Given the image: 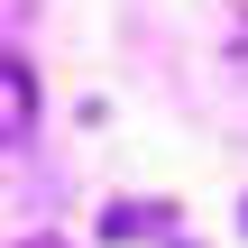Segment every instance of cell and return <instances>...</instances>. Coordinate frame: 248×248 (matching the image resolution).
<instances>
[{
	"instance_id": "6da1fadb",
	"label": "cell",
	"mask_w": 248,
	"mask_h": 248,
	"mask_svg": "<svg viewBox=\"0 0 248 248\" xmlns=\"http://www.w3.org/2000/svg\"><path fill=\"white\" fill-rule=\"evenodd\" d=\"M0 129L37 138V74H28V55H0Z\"/></svg>"
},
{
	"instance_id": "7a4b0ae2",
	"label": "cell",
	"mask_w": 248,
	"mask_h": 248,
	"mask_svg": "<svg viewBox=\"0 0 248 248\" xmlns=\"http://www.w3.org/2000/svg\"><path fill=\"white\" fill-rule=\"evenodd\" d=\"M101 239H110V248L175 239V212H166V202H110V212H101Z\"/></svg>"
},
{
	"instance_id": "3957f363",
	"label": "cell",
	"mask_w": 248,
	"mask_h": 248,
	"mask_svg": "<svg viewBox=\"0 0 248 248\" xmlns=\"http://www.w3.org/2000/svg\"><path fill=\"white\" fill-rule=\"evenodd\" d=\"M18 248H74V239H55V230H46V239H18Z\"/></svg>"
},
{
	"instance_id": "277c9868",
	"label": "cell",
	"mask_w": 248,
	"mask_h": 248,
	"mask_svg": "<svg viewBox=\"0 0 248 248\" xmlns=\"http://www.w3.org/2000/svg\"><path fill=\"white\" fill-rule=\"evenodd\" d=\"M239 230H248V212H239Z\"/></svg>"
}]
</instances>
